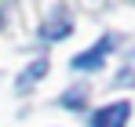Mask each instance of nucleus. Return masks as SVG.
<instances>
[{
	"mask_svg": "<svg viewBox=\"0 0 135 127\" xmlns=\"http://www.w3.org/2000/svg\"><path fill=\"white\" fill-rule=\"evenodd\" d=\"M113 44H117V40L106 33V36L95 44V47H88L84 55H77V58H73V69H99V65H102V58L113 51Z\"/></svg>",
	"mask_w": 135,
	"mask_h": 127,
	"instance_id": "obj_2",
	"label": "nucleus"
},
{
	"mask_svg": "<svg viewBox=\"0 0 135 127\" xmlns=\"http://www.w3.org/2000/svg\"><path fill=\"white\" fill-rule=\"evenodd\" d=\"M44 73H47V58H37V62H33V65H29V69L22 73V76H18V84H15V87H18V91H26L29 84H37Z\"/></svg>",
	"mask_w": 135,
	"mask_h": 127,
	"instance_id": "obj_4",
	"label": "nucleus"
},
{
	"mask_svg": "<svg viewBox=\"0 0 135 127\" xmlns=\"http://www.w3.org/2000/svg\"><path fill=\"white\" fill-rule=\"evenodd\" d=\"M69 29H73L69 15H66V11H55V15H51V18L44 22L40 36H44V40H62V36H69Z\"/></svg>",
	"mask_w": 135,
	"mask_h": 127,
	"instance_id": "obj_3",
	"label": "nucleus"
},
{
	"mask_svg": "<svg viewBox=\"0 0 135 127\" xmlns=\"http://www.w3.org/2000/svg\"><path fill=\"white\" fill-rule=\"evenodd\" d=\"M128 116H132V105L128 102H113V105L91 113V127H124Z\"/></svg>",
	"mask_w": 135,
	"mask_h": 127,
	"instance_id": "obj_1",
	"label": "nucleus"
},
{
	"mask_svg": "<svg viewBox=\"0 0 135 127\" xmlns=\"http://www.w3.org/2000/svg\"><path fill=\"white\" fill-rule=\"evenodd\" d=\"M0 22H4V18H0Z\"/></svg>",
	"mask_w": 135,
	"mask_h": 127,
	"instance_id": "obj_7",
	"label": "nucleus"
},
{
	"mask_svg": "<svg viewBox=\"0 0 135 127\" xmlns=\"http://www.w3.org/2000/svg\"><path fill=\"white\" fill-rule=\"evenodd\" d=\"M62 105L80 109V105H84V87H73V94H66V98H62Z\"/></svg>",
	"mask_w": 135,
	"mask_h": 127,
	"instance_id": "obj_5",
	"label": "nucleus"
},
{
	"mask_svg": "<svg viewBox=\"0 0 135 127\" xmlns=\"http://www.w3.org/2000/svg\"><path fill=\"white\" fill-rule=\"evenodd\" d=\"M128 4H135V0H128Z\"/></svg>",
	"mask_w": 135,
	"mask_h": 127,
	"instance_id": "obj_6",
	"label": "nucleus"
}]
</instances>
